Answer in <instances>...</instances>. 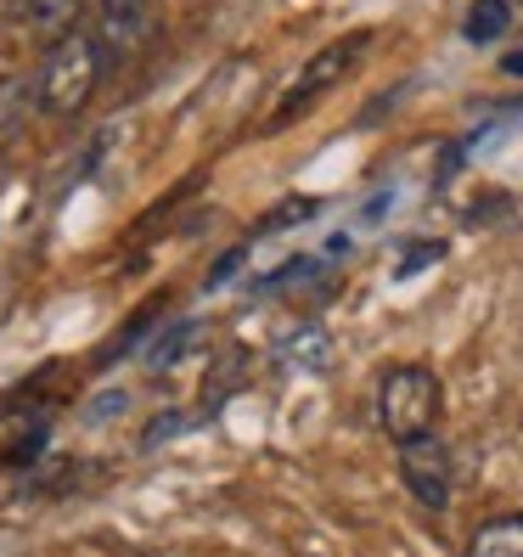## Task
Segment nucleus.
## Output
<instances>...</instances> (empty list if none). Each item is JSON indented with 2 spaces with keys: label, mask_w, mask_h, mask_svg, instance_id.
<instances>
[{
  "label": "nucleus",
  "mask_w": 523,
  "mask_h": 557,
  "mask_svg": "<svg viewBox=\"0 0 523 557\" xmlns=\"http://www.w3.org/2000/svg\"><path fill=\"white\" fill-rule=\"evenodd\" d=\"M96 79H102V40H96L90 28H69V35H57L46 46L35 102H40L46 119H74L96 96Z\"/></svg>",
  "instance_id": "1"
},
{
  "label": "nucleus",
  "mask_w": 523,
  "mask_h": 557,
  "mask_svg": "<svg viewBox=\"0 0 523 557\" xmlns=\"http://www.w3.org/2000/svg\"><path fill=\"white\" fill-rule=\"evenodd\" d=\"M439 411H445V388L428 367H388L377 377V429L395 445L434 434Z\"/></svg>",
  "instance_id": "2"
},
{
  "label": "nucleus",
  "mask_w": 523,
  "mask_h": 557,
  "mask_svg": "<svg viewBox=\"0 0 523 557\" xmlns=\"http://www.w3.org/2000/svg\"><path fill=\"white\" fill-rule=\"evenodd\" d=\"M366 46H372V28H354V35H344V40H333V46H321V51L304 62V69H299V79L287 85L282 108H276V124L310 113V108H315V96H321V90H333V85L354 69V62H361Z\"/></svg>",
  "instance_id": "3"
},
{
  "label": "nucleus",
  "mask_w": 523,
  "mask_h": 557,
  "mask_svg": "<svg viewBox=\"0 0 523 557\" xmlns=\"http://www.w3.org/2000/svg\"><path fill=\"white\" fill-rule=\"evenodd\" d=\"M400 479H406V490H411V496L428 507V512H445V507H450V490H456V479H450V450H445L434 434L400 445Z\"/></svg>",
  "instance_id": "4"
},
{
  "label": "nucleus",
  "mask_w": 523,
  "mask_h": 557,
  "mask_svg": "<svg viewBox=\"0 0 523 557\" xmlns=\"http://www.w3.org/2000/svg\"><path fill=\"white\" fill-rule=\"evenodd\" d=\"M276 367L282 372H304V377H321V372H333V333L315 321H304L299 333H287L276 344Z\"/></svg>",
  "instance_id": "5"
},
{
  "label": "nucleus",
  "mask_w": 523,
  "mask_h": 557,
  "mask_svg": "<svg viewBox=\"0 0 523 557\" xmlns=\"http://www.w3.org/2000/svg\"><path fill=\"white\" fill-rule=\"evenodd\" d=\"M462 557H523V512L484 518Z\"/></svg>",
  "instance_id": "6"
},
{
  "label": "nucleus",
  "mask_w": 523,
  "mask_h": 557,
  "mask_svg": "<svg viewBox=\"0 0 523 557\" xmlns=\"http://www.w3.org/2000/svg\"><path fill=\"white\" fill-rule=\"evenodd\" d=\"M507 28H512V0H473L462 35H468L473 46H496Z\"/></svg>",
  "instance_id": "7"
},
{
  "label": "nucleus",
  "mask_w": 523,
  "mask_h": 557,
  "mask_svg": "<svg viewBox=\"0 0 523 557\" xmlns=\"http://www.w3.org/2000/svg\"><path fill=\"white\" fill-rule=\"evenodd\" d=\"M23 7H28V23L57 40V35H69V28H79L85 0H23Z\"/></svg>",
  "instance_id": "8"
},
{
  "label": "nucleus",
  "mask_w": 523,
  "mask_h": 557,
  "mask_svg": "<svg viewBox=\"0 0 523 557\" xmlns=\"http://www.w3.org/2000/svg\"><path fill=\"white\" fill-rule=\"evenodd\" d=\"M102 7H108V28L119 35V28H129V23L141 17V7H147V0H102Z\"/></svg>",
  "instance_id": "9"
},
{
  "label": "nucleus",
  "mask_w": 523,
  "mask_h": 557,
  "mask_svg": "<svg viewBox=\"0 0 523 557\" xmlns=\"http://www.w3.org/2000/svg\"><path fill=\"white\" fill-rule=\"evenodd\" d=\"M439 253H445V248H439V243H434V248H411V253H406V259H400V276H411V271H416V265H434V259H439Z\"/></svg>",
  "instance_id": "10"
},
{
  "label": "nucleus",
  "mask_w": 523,
  "mask_h": 557,
  "mask_svg": "<svg viewBox=\"0 0 523 557\" xmlns=\"http://www.w3.org/2000/svg\"><path fill=\"white\" fill-rule=\"evenodd\" d=\"M501 74H512V79H523V46L501 57Z\"/></svg>",
  "instance_id": "11"
}]
</instances>
